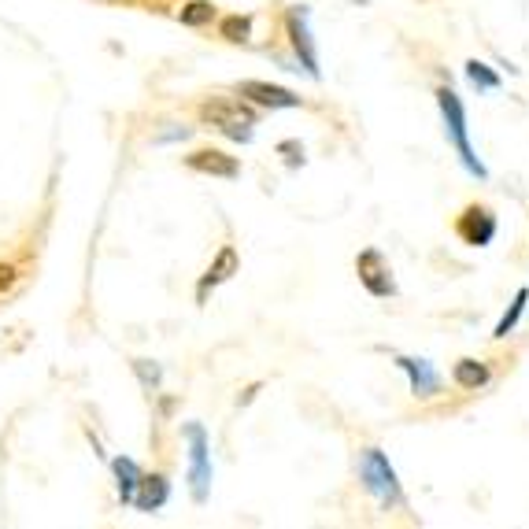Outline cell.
I'll return each instance as SVG.
<instances>
[{
    "mask_svg": "<svg viewBox=\"0 0 529 529\" xmlns=\"http://www.w3.org/2000/svg\"><path fill=\"white\" fill-rule=\"evenodd\" d=\"M200 123L208 130H219L230 141H252L256 134V111L248 108V100H230V97H208L200 104Z\"/></svg>",
    "mask_w": 529,
    "mask_h": 529,
    "instance_id": "cell-1",
    "label": "cell"
},
{
    "mask_svg": "<svg viewBox=\"0 0 529 529\" xmlns=\"http://www.w3.org/2000/svg\"><path fill=\"white\" fill-rule=\"evenodd\" d=\"M437 108H441V115H444V134H448V141L456 148L459 163H463L474 178H485V163L474 156V145H470V134H467V108H463V100H459L456 89L452 86L437 89Z\"/></svg>",
    "mask_w": 529,
    "mask_h": 529,
    "instance_id": "cell-2",
    "label": "cell"
},
{
    "mask_svg": "<svg viewBox=\"0 0 529 529\" xmlns=\"http://www.w3.org/2000/svg\"><path fill=\"white\" fill-rule=\"evenodd\" d=\"M359 478H363V489H367L370 496H378L382 504H400L396 470L389 467V459H385L378 448H363V456H359Z\"/></svg>",
    "mask_w": 529,
    "mask_h": 529,
    "instance_id": "cell-3",
    "label": "cell"
},
{
    "mask_svg": "<svg viewBox=\"0 0 529 529\" xmlns=\"http://www.w3.org/2000/svg\"><path fill=\"white\" fill-rule=\"evenodd\" d=\"M311 12L304 8V4H296V8H289V15H285V34H289V45H293V56H296V71L311 74V78H319V49H315V37H311V26H308Z\"/></svg>",
    "mask_w": 529,
    "mask_h": 529,
    "instance_id": "cell-4",
    "label": "cell"
},
{
    "mask_svg": "<svg viewBox=\"0 0 529 529\" xmlns=\"http://www.w3.org/2000/svg\"><path fill=\"white\" fill-rule=\"evenodd\" d=\"M182 433H185V441H189V489H193V500L204 504V500H208V485H211L208 433H204V426H197V422H189Z\"/></svg>",
    "mask_w": 529,
    "mask_h": 529,
    "instance_id": "cell-5",
    "label": "cell"
},
{
    "mask_svg": "<svg viewBox=\"0 0 529 529\" xmlns=\"http://www.w3.org/2000/svg\"><path fill=\"white\" fill-rule=\"evenodd\" d=\"M456 237L470 248H485L496 237V215L485 204H467L456 215Z\"/></svg>",
    "mask_w": 529,
    "mask_h": 529,
    "instance_id": "cell-6",
    "label": "cell"
},
{
    "mask_svg": "<svg viewBox=\"0 0 529 529\" xmlns=\"http://www.w3.org/2000/svg\"><path fill=\"white\" fill-rule=\"evenodd\" d=\"M234 93L256 108H271V111H282V108H300L304 100L296 97L293 89L285 86H274V82H259V78H248V82H237Z\"/></svg>",
    "mask_w": 529,
    "mask_h": 529,
    "instance_id": "cell-7",
    "label": "cell"
},
{
    "mask_svg": "<svg viewBox=\"0 0 529 529\" xmlns=\"http://www.w3.org/2000/svg\"><path fill=\"white\" fill-rule=\"evenodd\" d=\"M356 274H359V282L367 285L370 296H393L396 293L393 267H389V259H385L378 248L359 252V256H356Z\"/></svg>",
    "mask_w": 529,
    "mask_h": 529,
    "instance_id": "cell-8",
    "label": "cell"
},
{
    "mask_svg": "<svg viewBox=\"0 0 529 529\" xmlns=\"http://www.w3.org/2000/svg\"><path fill=\"white\" fill-rule=\"evenodd\" d=\"M185 167L197 174H211V178H226V182L241 178L237 156L222 152V148H197V152H189V156H185Z\"/></svg>",
    "mask_w": 529,
    "mask_h": 529,
    "instance_id": "cell-9",
    "label": "cell"
},
{
    "mask_svg": "<svg viewBox=\"0 0 529 529\" xmlns=\"http://www.w3.org/2000/svg\"><path fill=\"white\" fill-rule=\"evenodd\" d=\"M237 267H241L237 248L234 245H222L219 256L211 259V267L204 271V278H200V285H197V300H200V304L208 300V289H215V285H222V282H230V278L237 274Z\"/></svg>",
    "mask_w": 529,
    "mask_h": 529,
    "instance_id": "cell-10",
    "label": "cell"
},
{
    "mask_svg": "<svg viewBox=\"0 0 529 529\" xmlns=\"http://www.w3.org/2000/svg\"><path fill=\"white\" fill-rule=\"evenodd\" d=\"M167 500H171V481L163 478V474H141L137 493L130 504H134L137 511H160Z\"/></svg>",
    "mask_w": 529,
    "mask_h": 529,
    "instance_id": "cell-11",
    "label": "cell"
},
{
    "mask_svg": "<svg viewBox=\"0 0 529 529\" xmlns=\"http://www.w3.org/2000/svg\"><path fill=\"white\" fill-rule=\"evenodd\" d=\"M400 363V370H407V378H411V393L415 396H437V389H441V378H437V370L426 363V359H411V356H400L396 359Z\"/></svg>",
    "mask_w": 529,
    "mask_h": 529,
    "instance_id": "cell-12",
    "label": "cell"
},
{
    "mask_svg": "<svg viewBox=\"0 0 529 529\" xmlns=\"http://www.w3.org/2000/svg\"><path fill=\"white\" fill-rule=\"evenodd\" d=\"M452 382L459 389H481V385L489 382V367L478 363V359H459L456 367H452Z\"/></svg>",
    "mask_w": 529,
    "mask_h": 529,
    "instance_id": "cell-13",
    "label": "cell"
},
{
    "mask_svg": "<svg viewBox=\"0 0 529 529\" xmlns=\"http://www.w3.org/2000/svg\"><path fill=\"white\" fill-rule=\"evenodd\" d=\"M219 37L230 45H248L252 41V15H226L219 23Z\"/></svg>",
    "mask_w": 529,
    "mask_h": 529,
    "instance_id": "cell-14",
    "label": "cell"
},
{
    "mask_svg": "<svg viewBox=\"0 0 529 529\" xmlns=\"http://www.w3.org/2000/svg\"><path fill=\"white\" fill-rule=\"evenodd\" d=\"M115 467V478H119V496H123V504H130L134 500V493H137V481H141V467H137L134 459H115L111 463Z\"/></svg>",
    "mask_w": 529,
    "mask_h": 529,
    "instance_id": "cell-15",
    "label": "cell"
},
{
    "mask_svg": "<svg viewBox=\"0 0 529 529\" xmlns=\"http://www.w3.org/2000/svg\"><path fill=\"white\" fill-rule=\"evenodd\" d=\"M215 15L219 12H215V4H211V0H189V4H182V12H178V23L200 30V26H208Z\"/></svg>",
    "mask_w": 529,
    "mask_h": 529,
    "instance_id": "cell-16",
    "label": "cell"
},
{
    "mask_svg": "<svg viewBox=\"0 0 529 529\" xmlns=\"http://www.w3.org/2000/svg\"><path fill=\"white\" fill-rule=\"evenodd\" d=\"M526 300H529V289H518V296H515V304L504 311V319L496 322V330H493V337L496 341H504L507 333L515 330L518 326V319H522V311H526Z\"/></svg>",
    "mask_w": 529,
    "mask_h": 529,
    "instance_id": "cell-17",
    "label": "cell"
},
{
    "mask_svg": "<svg viewBox=\"0 0 529 529\" xmlns=\"http://www.w3.org/2000/svg\"><path fill=\"white\" fill-rule=\"evenodd\" d=\"M467 78H470V86L481 89V93H489V89H500V74H493L485 63L478 60H470L467 63Z\"/></svg>",
    "mask_w": 529,
    "mask_h": 529,
    "instance_id": "cell-18",
    "label": "cell"
},
{
    "mask_svg": "<svg viewBox=\"0 0 529 529\" xmlns=\"http://www.w3.org/2000/svg\"><path fill=\"white\" fill-rule=\"evenodd\" d=\"M23 282V271H19V263L12 259H0V300L8 293H15V285Z\"/></svg>",
    "mask_w": 529,
    "mask_h": 529,
    "instance_id": "cell-19",
    "label": "cell"
},
{
    "mask_svg": "<svg viewBox=\"0 0 529 529\" xmlns=\"http://www.w3.org/2000/svg\"><path fill=\"white\" fill-rule=\"evenodd\" d=\"M134 370L141 374V382H145V385L160 382V367H148V359H134Z\"/></svg>",
    "mask_w": 529,
    "mask_h": 529,
    "instance_id": "cell-20",
    "label": "cell"
},
{
    "mask_svg": "<svg viewBox=\"0 0 529 529\" xmlns=\"http://www.w3.org/2000/svg\"><path fill=\"white\" fill-rule=\"evenodd\" d=\"M352 4H367V0H352Z\"/></svg>",
    "mask_w": 529,
    "mask_h": 529,
    "instance_id": "cell-21",
    "label": "cell"
}]
</instances>
